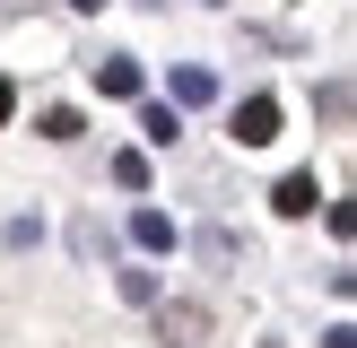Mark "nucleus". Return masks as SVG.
Returning <instances> with one entry per match:
<instances>
[{"label": "nucleus", "instance_id": "obj_1", "mask_svg": "<svg viewBox=\"0 0 357 348\" xmlns=\"http://www.w3.org/2000/svg\"><path fill=\"white\" fill-rule=\"evenodd\" d=\"M279 139V96H244L236 104V148H271Z\"/></svg>", "mask_w": 357, "mask_h": 348}, {"label": "nucleus", "instance_id": "obj_2", "mask_svg": "<svg viewBox=\"0 0 357 348\" xmlns=\"http://www.w3.org/2000/svg\"><path fill=\"white\" fill-rule=\"evenodd\" d=\"M314 200H323V183H314V174H279V191H271L279 218H314Z\"/></svg>", "mask_w": 357, "mask_h": 348}, {"label": "nucleus", "instance_id": "obj_3", "mask_svg": "<svg viewBox=\"0 0 357 348\" xmlns=\"http://www.w3.org/2000/svg\"><path fill=\"white\" fill-rule=\"evenodd\" d=\"M96 96H139V61L131 52H105L96 61Z\"/></svg>", "mask_w": 357, "mask_h": 348}, {"label": "nucleus", "instance_id": "obj_4", "mask_svg": "<svg viewBox=\"0 0 357 348\" xmlns=\"http://www.w3.org/2000/svg\"><path fill=\"white\" fill-rule=\"evenodd\" d=\"M166 96H174V113H183V104H209V96H218V79H209L201 61H183V70L166 79Z\"/></svg>", "mask_w": 357, "mask_h": 348}, {"label": "nucleus", "instance_id": "obj_5", "mask_svg": "<svg viewBox=\"0 0 357 348\" xmlns=\"http://www.w3.org/2000/svg\"><path fill=\"white\" fill-rule=\"evenodd\" d=\"M157 331H166L174 348H192V340L209 331V305H166V313H157Z\"/></svg>", "mask_w": 357, "mask_h": 348}, {"label": "nucleus", "instance_id": "obj_6", "mask_svg": "<svg viewBox=\"0 0 357 348\" xmlns=\"http://www.w3.org/2000/svg\"><path fill=\"white\" fill-rule=\"evenodd\" d=\"M131 244H139V253H174V218H166V209H139V218H131Z\"/></svg>", "mask_w": 357, "mask_h": 348}, {"label": "nucleus", "instance_id": "obj_7", "mask_svg": "<svg viewBox=\"0 0 357 348\" xmlns=\"http://www.w3.org/2000/svg\"><path fill=\"white\" fill-rule=\"evenodd\" d=\"M139 131H149V148H174L183 139V113L174 104H139Z\"/></svg>", "mask_w": 357, "mask_h": 348}, {"label": "nucleus", "instance_id": "obj_8", "mask_svg": "<svg viewBox=\"0 0 357 348\" xmlns=\"http://www.w3.org/2000/svg\"><path fill=\"white\" fill-rule=\"evenodd\" d=\"M35 131H44L52 148H70V139H79L87 122H79V104H44V122H35Z\"/></svg>", "mask_w": 357, "mask_h": 348}, {"label": "nucleus", "instance_id": "obj_9", "mask_svg": "<svg viewBox=\"0 0 357 348\" xmlns=\"http://www.w3.org/2000/svg\"><path fill=\"white\" fill-rule=\"evenodd\" d=\"M114 183H122V191H139V183H149V157L122 148V157H114Z\"/></svg>", "mask_w": 357, "mask_h": 348}, {"label": "nucleus", "instance_id": "obj_10", "mask_svg": "<svg viewBox=\"0 0 357 348\" xmlns=\"http://www.w3.org/2000/svg\"><path fill=\"white\" fill-rule=\"evenodd\" d=\"M122 296L131 305H157V270H122Z\"/></svg>", "mask_w": 357, "mask_h": 348}, {"label": "nucleus", "instance_id": "obj_11", "mask_svg": "<svg viewBox=\"0 0 357 348\" xmlns=\"http://www.w3.org/2000/svg\"><path fill=\"white\" fill-rule=\"evenodd\" d=\"M9 113H17V87H9V79H0V131H9Z\"/></svg>", "mask_w": 357, "mask_h": 348}, {"label": "nucleus", "instance_id": "obj_12", "mask_svg": "<svg viewBox=\"0 0 357 348\" xmlns=\"http://www.w3.org/2000/svg\"><path fill=\"white\" fill-rule=\"evenodd\" d=\"M70 9H79V17H87V9H105V0H70Z\"/></svg>", "mask_w": 357, "mask_h": 348}]
</instances>
